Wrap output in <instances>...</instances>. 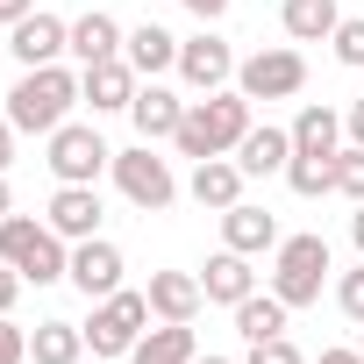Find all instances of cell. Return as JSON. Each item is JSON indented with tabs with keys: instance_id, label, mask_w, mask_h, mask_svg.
<instances>
[{
	"instance_id": "f546056e",
	"label": "cell",
	"mask_w": 364,
	"mask_h": 364,
	"mask_svg": "<svg viewBox=\"0 0 364 364\" xmlns=\"http://www.w3.org/2000/svg\"><path fill=\"white\" fill-rule=\"evenodd\" d=\"M243 364H307L300 350H293V336H264V343H250V357Z\"/></svg>"
},
{
	"instance_id": "2e32d148",
	"label": "cell",
	"mask_w": 364,
	"mask_h": 364,
	"mask_svg": "<svg viewBox=\"0 0 364 364\" xmlns=\"http://www.w3.org/2000/svg\"><path fill=\"white\" fill-rule=\"evenodd\" d=\"M186 193H193V208H208V215L236 208V200H243V164H236V157H200L193 178H186Z\"/></svg>"
},
{
	"instance_id": "8d00e7d4",
	"label": "cell",
	"mask_w": 364,
	"mask_h": 364,
	"mask_svg": "<svg viewBox=\"0 0 364 364\" xmlns=\"http://www.w3.org/2000/svg\"><path fill=\"white\" fill-rule=\"evenodd\" d=\"M343 129H350V143H364V100H350V114H343Z\"/></svg>"
},
{
	"instance_id": "ffe728a7",
	"label": "cell",
	"mask_w": 364,
	"mask_h": 364,
	"mask_svg": "<svg viewBox=\"0 0 364 364\" xmlns=\"http://www.w3.org/2000/svg\"><path fill=\"white\" fill-rule=\"evenodd\" d=\"M122 36H129V29H122L107 8L79 15V22H72V58H79V72H86V65H107V58H122Z\"/></svg>"
},
{
	"instance_id": "6da1fadb",
	"label": "cell",
	"mask_w": 364,
	"mask_h": 364,
	"mask_svg": "<svg viewBox=\"0 0 364 364\" xmlns=\"http://www.w3.org/2000/svg\"><path fill=\"white\" fill-rule=\"evenodd\" d=\"M243 136H250V100H243L236 86H222V93H200V100L186 107V122H178L171 150L200 164V157H236Z\"/></svg>"
},
{
	"instance_id": "ba28073f",
	"label": "cell",
	"mask_w": 364,
	"mask_h": 364,
	"mask_svg": "<svg viewBox=\"0 0 364 364\" xmlns=\"http://www.w3.org/2000/svg\"><path fill=\"white\" fill-rule=\"evenodd\" d=\"M300 86H307V58L286 50V43H279V50H257V58L236 65V93H243V100H293Z\"/></svg>"
},
{
	"instance_id": "d6986e66",
	"label": "cell",
	"mask_w": 364,
	"mask_h": 364,
	"mask_svg": "<svg viewBox=\"0 0 364 364\" xmlns=\"http://www.w3.org/2000/svg\"><path fill=\"white\" fill-rule=\"evenodd\" d=\"M236 164H243V178H272V171H286V164H293V129H272V122L257 129V122H250V136L236 143Z\"/></svg>"
},
{
	"instance_id": "4dcf8cb0",
	"label": "cell",
	"mask_w": 364,
	"mask_h": 364,
	"mask_svg": "<svg viewBox=\"0 0 364 364\" xmlns=\"http://www.w3.org/2000/svg\"><path fill=\"white\" fill-rule=\"evenodd\" d=\"M336 307H343V314H350V321H357V328H364V264H357V272H343V279H336Z\"/></svg>"
},
{
	"instance_id": "e0dca14e",
	"label": "cell",
	"mask_w": 364,
	"mask_h": 364,
	"mask_svg": "<svg viewBox=\"0 0 364 364\" xmlns=\"http://www.w3.org/2000/svg\"><path fill=\"white\" fill-rule=\"evenodd\" d=\"M122 58L136 65V79H157V72H178V36L164 22H136L122 36Z\"/></svg>"
},
{
	"instance_id": "4fadbf2b",
	"label": "cell",
	"mask_w": 364,
	"mask_h": 364,
	"mask_svg": "<svg viewBox=\"0 0 364 364\" xmlns=\"http://www.w3.org/2000/svg\"><path fill=\"white\" fill-rule=\"evenodd\" d=\"M136 86H143V79H136L129 58H107V65H86V72H79V93H86L93 114H129Z\"/></svg>"
},
{
	"instance_id": "1f68e13d",
	"label": "cell",
	"mask_w": 364,
	"mask_h": 364,
	"mask_svg": "<svg viewBox=\"0 0 364 364\" xmlns=\"http://www.w3.org/2000/svg\"><path fill=\"white\" fill-rule=\"evenodd\" d=\"M0 364H29V328H15L0 314Z\"/></svg>"
},
{
	"instance_id": "4316f807",
	"label": "cell",
	"mask_w": 364,
	"mask_h": 364,
	"mask_svg": "<svg viewBox=\"0 0 364 364\" xmlns=\"http://www.w3.org/2000/svg\"><path fill=\"white\" fill-rule=\"evenodd\" d=\"M286 186H293L300 200L336 193V157H293V164H286Z\"/></svg>"
},
{
	"instance_id": "3957f363",
	"label": "cell",
	"mask_w": 364,
	"mask_h": 364,
	"mask_svg": "<svg viewBox=\"0 0 364 364\" xmlns=\"http://www.w3.org/2000/svg\"><path fill=\"white\" fill-rule=\"evenodd\" d=\"M0 257H8L29 286H58L72 272V243L50 222H36V215H8V222H0Z\"/></svg>"
},
{
	"instance_id": "603a6c76",
	"label": "cell",
	"mask_w": 364,
	"mask_h": 364,
	"mask_svg": "<svg viewBox=\"0 0 364 364\" xmlns=\"http://www.w3.org/2000/svg\"><path fill=\"white\" fill-rule=\"evenodd\" d=\"M200 343H193V321H164V328H143V343L129 350V364H193Z\"/></svg>"
},
{
	"instance_id": "ac0fdd59",
	"label": "cell",
	"mask_w": 364,
	"mask_h": 364,
	"mask_svg": "<svg viewBox=\"0 0 364 364\" xmlns=\"http://www.w3.org/2000/svg\"><path fill=\"white\" fill-rule=\"evenodd\" d=\"M150 314L157 321H193L200 314V300H208V286L193 279V272H150Z\"/></svg>"
},
{
	"instance_id": "7a4b0ae2",
	"label": "cell",
	"mask_w": 364,
	"mask_h": 364,
	"mask_svg": "<svg viewBox=\"0 0 364 364\" xmlns=\"http://www.w3.org/2000/svg\"><path fill=\"white\" fill-rule=\"evenodd\" d=\"M86 93H79V72H65V65H36V72H22L15 86H8V114L22 136H50V129H65L72 122V107H79Z\"/></svg>"
},
{
	"instance_id": "5b68a950",
	"label": "cell",
	"mask_w": 364,
	"mask_h": 364,
	"mask_svg": "<svg viewBox=\"0 0 364 364\" xmlns=\"http://www.w3.org/2000/svg\"><path fill=\"white\" fill-rule=\"evenodd\" d=\"M114 186H122V200L129 208H143V215H164L171 200H178V178H171V157H157V143H136V150H114Z\"/></svg>"
},
{
	"instance_id": "8992f818",
	"label": "cell",
	"mask_w": 364,
	"mask_h": 364,
	"mask_svg": "<svg viewBox=\"0 0 364 364\" xmlns=\"http://www.w3.org/2000/svg\"><path fill=\"white\" fill-rule=\"evenodd\" d=\"M143 328H150V293H107V300H93V321H86V350L93 357H129L136 343H143Z\"/></svg>"
},
{
	"instance_id": "ab89813d",
	"label": "cell",
	"mask_w": 364,
	"mask_h": 364,
	"mask_svg": "<svg viewBox=\"0 0 364 364\" xmlns=\"http://www.w3.org/2000/svg\"><path fill=\"white\" fill-rule=\"evenodd\" d=\"M15 215V193H8V171H0V222Z\"/></svg>"
},
{
	"instance_id": "52a82bcc",
	"label": "cell",
	"mask_w": 364,
	"mask_h": 364,
	"mask_svg": "<svg viewBox=\"0 0 364 364\" xmlns=\"http://www.w3.org/2000/svg\"><path fill=\"white\" fill-rule=\"evenodd\" d=\"M50 178L58 186H93V178L114 164V150L100 143V129H86V122H65V129H50Z\"/></svg>"
},
{
	"instance_id": "f35d334b",
	"label": "cell",
	"mask_w": 364,
	"mask_h": 364,
	"mask_svg": "<svg viewBox=\"0 0 364 364\" xmlns=\"http://www.w3.org/2000/svg\"><path fill=\"white\" fill-rule=\"evenodd\" d=\"M350 243H357V257H364V200H357V215H350Z\"/></svg>"
},
{
	"instance_id": "5bb4252c",
	"label": "cell",
	"mask_w": 364,
	"mask_h": 364,
	"mask_svg": "<svg viewBox=\"0 0 364 364\" xmlns=\"http://www.w3.org/2000/svg\"><path fill=\"white\" fill-rule=\"evenodd\" d=\"M222 250H243V257L279 250V222H272V208H257V200L222 208Z\"/></svg>"
},
{
	"instance_id": "83f0119b",
	"label": "cell",
	"mask_w": 364,
	"mask_h": 364,
	"mask_svg": "<svg viewBox=\"0 0 364 364\" xmlns=\"http://www.w3.org/2000/svg\"><path fill=\"white\" fill-rule=\"evenodd\" d=\"M328 43H336V65H350V72H364V15H343Z\"/></svg>"
},
{
	"instance_id": "f1b7e54d",
	"label": "cell",
	"mask_w": 364,
	"mask_h": 364,
	"mask_svg": "<svg viewBox=\"0 0 364 364\" xmlns=\"http://www.w3.org/2000/svg\"><path fill=\"white\" fill-rule=\"evenodd\" d=\"M336 193H343V200H364V143L336 150Z\"/></svg>"
},
{
	"instance_id": "277c9868",
	"label": "cell",
	"mask_w": 364,
	"mask_h": 364,
	"mask_svg": "<svg viewBox=\"0 0 364 364\" xmlns=\"http://www.w3.org/2000/svg\"><path fill=\"white\" fill-rule=\"evenodd\" d=\"M321 279H328V243L321 236H279V250H272V293L286 307H314Z\"/></svg>"
},
{
	"instance_id": "836d02e7",
	"label": "cell",
	"mask_w": 364,
	"mask_h": 364,
	"mask_svg": "<svg viewBox=\"0 0 364 364\" xmlns=\"http://www.w3.org/2000/svg\"><path fill=\"white\" fill-rule=\"evenodd\" d=\"M178 8L200 15V29H208V22H222V15H229V0H178Z\"/></svg>"
},
{
	"instance_id": "7402d4cb",
	"label": "cell",
	"mask_w": 364,
	"mask_h": 364,
	"mask_svg": "<svg viewBox=\"0 0 364 364\" xmlns=\"http://www.w3.org/2000/svg\"><path fill=\"white\" fill-rule=\"evenodd\" d=\"M200 286H208V300H215V307H236V300H250V293H257V272H250V257H243V250H222V257H208Z\"/></svg>"
},
{
	"instance_id": "60d3db41",
	"label": "cell",
	"mask_w": 364,
	"mask_h": 364,
	"mask_svg": "<svg viewBox=\"0 0 364 364\" xmlns=\"http://www.w3.org/2000/svg\"><path fill=\"white\" fill-rule=\"evenodd\" d=\"M193 364H229V357H193Z\"/></svg>"
},
{
	"instance_id": "d4e9b609",
	"label": "cell",
	"mask_w": 364,
	"mask_h": 364,
	"mask_svg": "<svg viewBox=\"0 0 364 364\" xmlns=\"http://www.w3.org/2000/svg\"><path fill=\"white\" fill-rule=\"evenodd\" d=\"M229 314H236V336H243V343H264V336H286V314H293V307H286L279 293H250V300H236Z\"/></svg>"
},
{
	"instance_id": "9a60e30c",
	"label": "cell",
	"mask_w": 364,
	"mask_h": 364,
	"mask_svg": "<svg viewBox=\"0 0 364 364\" xmlns=\"http://www.w3.org/2000/svg\"><path fill=\"white\" fill-rule=\"evenodd\" d=\"M43 222H50L65 243H86V236H100V193H93V186H58L50 208H43Z\"/></svg>"
},
{
	"instance_id": "e575fe53",
	"label": "cell",
	"mask_w": 364,
	"mask_h": 364,
	"mask_svg": "<svg viewBox=\"0 0 364 364\" xmlns=\"http://www.w3.org/2000/svg\"><path fill=\"white\" fill-rule=\"evenodd\" d=\"M15 136H22V129H15L8 114H0V171H8V164H15Z\"/></svg>"
},
{
	"instance_id": "484cf974",
	"label": "cell",
	"mask_w": 364,
	"mask_h": 364,
	"mask_svg": "<svg viewBox=\"0 0 364 364\" xmlns=\"http://www.w3.org/2000/svg\"><path fill=\"white\" fill-rule=\"evenodd\" d=\"M79 350H86L79 321H36V336H29V364H79Z\"/></svg>"
},
{
	"instance_id": "d6a6232c",
	"label": "cell",
	"mask_w": 364,
	"mask_h": 364,
	"mask_svg": "<svg viewBox=\"0 0 364 364\" xmlns=\"http://www.w3.org/2000/svg\"><path fill=\"white\" fill-rule=\"evenodd\" d=\"M22 286H29V279H22V272H15L8 257H0V314H15V300H22Z\"/></svg>"
},
{
	"instance_id": "44dd1931",
	"label": "cell",
	"mask_w": 364,
	"mask_h": 364,
	"mask_svg": "<svg viewBox=\"0 0 364 364\" xmlns=\"http://www.w3.org/2000/svg\"><path fill=\"white\" fill-rule=\"evenodd\" d=\"M336 150H343V114L307 100L300 122H293V157H336Z\"/></svg>"
},
{
	"instance_id": "d590c367",
	"label": "cell",
	"mask_w": 364,
	"mask_h": 364,
	"mask_svg": "<svg viewBox=\"0 0 364 364\" xmlns=\"http://www.w3.org/2000/svg\"><path fill=\"white\" fill-rule=\"evenodd\" d=\"M22 15H36V0H0V22H8V29H15Z\"/></svg>"
},
{
	"instance_id": "30bf717a",
	"label": "cell",
	"mask_w": 364,
	"mask_h": 364,
	"mask_svg": "<svg viewBox=\"0 0 364 364\" xmlns=\"http://www.w3.org/2000/svg\"><path fill=\"white\" fill-rule=\"evenodd\" d=\"M8 50H15V65L22 72H36V65H58L65 50H72V22H58V15H22L15 29H8Z\"/></svg>"
},
{
	"instance_id": "9c48e42d",
	"label": "cell",
	"mask_w": 364,
	"mask_h": 364,
	"mask_svg": "<svg viewBox=\"0 0 364 364\" xmlns=\"http://www.w3.org/2000/svg\"><path fill=\"white\" fill-rule=\"evenodd\" d=\"M178 79H186L193 93H222V86L236 79V50H229L215 29H200V36L178 43Z\"/></svg>"
},
{
	"instance_id": "7c38bea8",
	"label": "cell",
	"mask_w": 364,
	"mask_h": 364,
	"mask_svg": "<svg viewBox=\"0 0 364 364\" xmlns=\"http://www.w3.org/2000/svg\"><path fill=\"white\" fill-rule=\"evenodd\" d=\"M86 300H107V293H122V250L107 243V236H86V243H72V272H65Z\"/></svg>"
},
{
	"instance_id": "74e56055",
	"label": "cell",
	"mask_w": 364,
	"mask_h": 364,
	"mask_svg": "<svg viewBox=\"0 0 364 364\" xmlns=\"http://www.w3.org/2000/svg\"><path fill=\"white\" fill-rule=\"evenodd\" d=\"M314 364H364V350H321Z\"/></svg>"
},
{
	"instance_id": "b9f144b4",
	"label": "cell",
	"mask_w": 364,
	"mask_h": 364,
	"mask_svg": "<svg viewBox=\"0 0 364 364\" xmlns=\"http://www.w3.org/2000/svg\"><path fill=\"white\" fill-rule=\"evenodd\" d=\"M357 350H364V343H357Z\"/></svg>"
},
{
	"instance_id": "8fae6325",
	"label": "cell",
	"mask_w": 364,
	"mask_h": 364,
	"mask_svg": "<svg viewBox=\"0 0 364 364\" xmlns=\"http://www.w3.org/2000/svg\"><path fill=\"white\" fill-rule=\"evenodd\" d=\"M186 107H193V100H178L171 86L143 79V86H136V100H129V122H136V136H143V143H171V136H178V122H186Z\"/></svg>"
},
{
	"instance_id": "cb8c5ba5",
	"label": "cell",
	"mask_w": 364,
	"mask_h": 364,
	"mask_svg": "<svg viewBox=\"0 0 364 364\" xmlns=\"http://www.w3.org/2000/svg\"><path fill=\"white\" fill-rule=\"evenodd\" d=\"M336 22H343L336 0H286V8H279V29H286L293 43H328Z\"/></svg>"
}]
</instances>
